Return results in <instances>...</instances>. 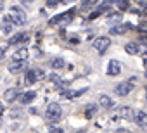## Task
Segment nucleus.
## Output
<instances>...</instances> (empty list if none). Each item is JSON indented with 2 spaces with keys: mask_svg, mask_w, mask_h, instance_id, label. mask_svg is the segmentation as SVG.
Listing matches in <instances>:
<instances>
[{
  "mask_svg": "<svg viewBox=\"0 0 147 133\" xmlns=\"http://www.w3.org/2000/svg\"><path fill=\"white\" fill-rule=\"evenodd\" d=\"M133 121H135L138 126L147 128V112H145V111H137V112L133 114Z\"/></svg>",
  "mask_w": 147,
  "mask_h": 133,
  "instance_id": "nucleus-8",
  "label": "nucleus"
},
{
  "mask_svg": "<svg viewBox=\"0 0 147 133\" xmlns=\"http://www.w3.org/2000/svg\"><path fill=\"white\" fill-rule=\"evenodd\" d=\"M24 42H28V33H18L9 40V45H19V43H24Z\"/></svg>",
  "mask_w": 147,
  "mask_h": 133,
  "instance_id": "nucleus-14",
  "label": "nucleus"
},
{
  "mask_svg": "<svg viewBox=\"0 0 147 133\" xmlns=\"http://www.w3.org/2000/svg\"><path fill=\"white\" fill-rule=\"evenodd\" d=\"M119 17H121V16H119V12H113V14L109 12V14H107V21H109V23H118V21H119Z\"/></svg>",
  "mask_w": 147,
  "mask_h": 133,
  "instance_id": "nucleus-22",
  "label": "nucleus"
},
{
  "mask_svg": "<svg viewBox=\"0 0 147 133\" xmlns=\"http://www.w3.org/2000/svg\"><path fill=\"white\" fill-rule=\"evenodd\" d=\"M118 7H119L121 11H123V9L126 11V9L130 7V4H128V0H118Z\"/></svg>",
  "mask_w": 147,
  "mask_h": 133,
  "instance_id": "nucleus-24",
  "label": "nucleus"
},
{
  "mask_svg": "<svg viewBox=\"0 0 147 133\" xmlns=\"http://www.w3.org/2000/svg\"><path fill=\"white\" fill-rule=\"evenodd\" d=\"M28 59V48H19L18 52H14V55H12V60H26Z\"/></svg>",
  "mask_w": 147,
  "mask_h": 133,
  "instance_id": "nucleus-18",
  "label": "nucleus"
},
{
  "mask_svg": "<svg viewBox=\"0 0 147 133\" xmlns=\"http://www.w3.org/2000/svg\"><path fill=\"white\" fill-rule=\"evenodd\" d=\"M35 99H36V92H33V90H30V92H24V93H19V97H18V100H19L23 105H26V104H31Z\"/></svg>",
  "mask_w": 147,
  "mask_h": 133,
  "instance_id": "nucleus-6",
  "label": "nucleus"
},
{
  "mask_svg": "<svg viewBox=\"0 0 147 133\" xmlns=\"http://www.w3.org/2000/svg\"><path fill=\"white\" fill-rule=\"evenodd\" d=\"M50 133H62V130H61V128H52Z\"/></svg>",
  "mask_w": 147,
  "mask_h": 133,
  "instance_id": "nucleus-28",
  "label": "nucleus"
},
{
  "mask_svg": "<svg viewBox=\"0 0 147 133\" xmlns=\"http://www.w3.org/2000/svg\"><path fill=\"white\" fill-rule=\"evenodd\" d=\"M119 133H130V131H119Z\"/></svg>",
  "mask_w": 147,
  "mask_h": 133,
  "instance_id": "nucleus-34",
  "label": "nucleus"
},
{
  "mask_svg": "<svg viewBox=\"0 0 147 133\" xmlns=\"http://www.w3.org/2000/svg\"><path fill=\"white\" fill-rule=\"evenodd\" d=\"M12 28H14V23H12L11 16H4L2 24H0V30H2V33H4V35H9V33H12Z\"/></svg>",
  "mask_w": 147,
  "mask_h": 133,
  "instance_id": "nucleus-7",
  "label": "nucleus"
},
{
  "mask_svg": "<svg viewBox=\"0 0 147 133\" xmlns=\"http://www.w3.org/2000/svg\"><path fill=\"white\" fill-rule=\"evenodd\" d=\"M4 57V48H0V59Z\"/></svg>",
  "mask_w": 147,
  "mask_h": 133,
  "instance_id": "nucleus-32",
  "label": "nucleus"
},
{
  "mask_svg": "<svg viewBox=\"0 0 147 133\" xmlns=\"http://www.w3.org/2000/svg\"><path fill=\"white\" fill-rule=\"evenodd\" d=\"M133 114H135V112H133L131 107H123V109H121V118H123V119H133Z\"/></svg>",
  "mask_w": 147,
  "mask_h": 133,
  "instance_id": "nucleus-21",
  "label": "nucleus"
},
{
  "mask_svg": "<svg viewBox=\"0 0 147 133\" xmlns=\"http://www.w3.org/2000/svg\"><path fill=\"white\" fill-rule=\"evenodd\" d=\"M135 85H137V78H130V80H126V81H121L119 85H116V88H114V92L119 95V97H126L133 88H135Z\"/></svg>",
  "mask_w": 147,
  "mask_h": 133,
  "instance_id": "nucleus-2",
  "label": "nucleus"
},
{
  "mask_svg": "<svg viewBox=\"0 0 147 133\" xmlns=\"http://www.w3.org/2000/svg\"><path fill=\"white\" fill-rule=\"evenodd\" d=\"M138 43H142V45H145V47H147V35H144V36H140V40H138Z\"/></svg>",
  "mask_w": 147,
  "mask_h": 133,
  "instance_id": "nucleus-27",
  "label": "nucleus"
},
{
  "mask_svg": "<svg viewBox=\"0 0 147 133\" xmlns=\"http://www.w3.org/2000/svg\"><path fill=\"white\" fill-rule=\"evenodd\" d=\"M62 2H69V0H62Z\"/></svg>",
  "mask_w": 147,
  "mask_h": 133,
  "instance_id": "nucleus-36",
  "label": "nucleus"
},
{
  "mask_svg": "<svg viewBox=\"0 0 147 133\" xmlns=\"http://www.w3.org/2000/svg\"><path fill=\"white\" fill-rule=\"evenodd\" d=\"M50 66H52L54 69H61V68H64V66H66V62H64V59L55 57V59H52V60H50Z\"/></svg>",
  "mask_w": 147,
  "mask_h": 133,
  "instance_id": "nucleus-19",
  "label": "nucleus"
},
{
  "mask_svg": "<svg viewBox=\"0 0 147 133\" xmlns=\"http://www.w3.org/2000/svg\"><path fill=\"white\" fill-rule=\"evenodd\" d=\"M144 68H145V71H147V55L144 57Z\"/></svg>",
  "mask_w": 147,
  "mask_h": 133,
  "instance_id": "nucleus-31",
  "label": "nucleus"
},
{
  "mask_svg": "<svg viewBox=\"0 0 147 133\" xmlns=\"http://www.w3.org/2000/svg\"><path fill=\"white\" fill-rule=\"evenodd\" d=\"M62 118V109H61V105L59 104H49V107H47V111H45V119L49 121V123H57L59 119Z\"/></svg>",
  "mask_w": 147,
  "mask_h": 133,
  "instance_id": "nucleus-1",
  "label": "nucleus"
},
{
  "mask_svg": "<svg viewBox=\"0 0 147 133\" xmlns=\"http://www.w3.org/2000/svg\"><path fill=\"white\" fill-rule=\"evenodd\" d=\"M4 111H5V105H4L2 102H0V116H2V114H4Z\"/></svg>",
  "mask_w": 147,
  "mask_h": 133,
  "instance_id": "nucleus-29",
  "label": "nucleus"
},
{
  "mask_svg": "<svg viewBox=\"0 0 147 133\" xmlns=\"http://www.w3.org/2000/svg\"><path fill=\"white\" fill-rule=\"evenodd\" d=\"M94 4H97V0H83L82 7H83V9H88V7H92Z\"/></svg>",
  "mask_w": 147,
  "mask_h": 133,
  "instance_id": "nucleus-25",
  "label": "nucleus"
},
{
  "mask_svg": "<svg viewBox=\"0 0 147 133\" xmlns=\"http://www.w3.org/2000/svg\"><path fill=\"white\" fill-rule=\"evenodd\" d=\"M99 104H100L104 109H111V107H114V102L111 100V97H107V95H104V93L99 95Z\"/></svg>",
  "mask_w": 147,
  "mask_h": 133,
  "instance_id": "nucleus-15",
  "label": "nucleus"
},
{
  "mask_svg": "<svg viewBox=\"0 0 147 133\" xmlns=\"http://www.w3.org/2000/svg\"><path fill=\"white\" fill-rule=\"evenodd\" d=\"M107 75H109V76H118V75H121V64H119L118 60H111V62L107 64Z\"/></svg>",
  "mask_w": 147,
  "mask_h": 133,
  "instance_id": "nucleus-9",
  "label": "nucleus"
},
{
  "mask_svg": "<svg viewBox=\"0 0 147 133\" xmlns=\"http://www.w3.org/2000/svg\"><path fill=\"white\" fill-rule=\"evenodd\" d=\"M18 97H19V90L18 88H9L4 93V100L5 102H14V100H18Z\"/></svg>",
  "mask_w": 147,
  "mask_h": 133,
  "instance_id": "nucleus-13",
  "label": "nucleus"
},
{
  "mask_svg": "<svg viewBox=\"0 0 147 133\" xmlns=\"http://www.w3.org/2000/svg\"><path fill=\"white\" fill-rule=\"evenodd\" d=\"M73 16H75V11H67V12H62V14L55 16V17L50 19L49 23H50V26H66V24L71 23Z\"/></svg>",
  "mask_w": 147,
  "mask_h": 133,
  "instance_id": "nucleus-4",
  "label": "nucleus"
},
{
  "mask_svg": "<svg viewBox=\"0 0 147 133\" xmlns=\"http://www.w3.org/2000/svg\"><path fill=\"white\" fill-rule=\"evenodd\" d=\"M109 45H111V40H109L107 36H99V38L94 40V48H95L99 54H104V52L109 48Z\"/></svg>",
  "mask_w": 147,
  "mask_h": 133,
  "instance_id": "nucleus-5",
  "label": "nucleus"
},
{
  "mask_svg": "<svg viewBox=\"0 0 147 133\" xmlns=\"http://www.w3.org/2000/svg\"><path fill=\"white\" fill-rule=\"evenodd\" d=\"M125 52L130 54V55L138 54V42H128V43L125 45Z\"/></svg>",
  "mask_w": 147,
  "mask_h": 133,
  "instance_id": "nucleus-17",
  "label": "nucleus"
},
{
  "mask_svg": "<svg viewBox=\"0 0 147 133\" xmlns=\"http://www.w3.org/2000/svg\"><path fill=\"white\" fill-rule=\"evenodd\" d=\"M38 78H40V76H38V69H28V71L24 73V83H26V85L36 83Z\"/></svg>",
  "mask_w": 147,
  "mask_h": 133,
  "instance_id": "nucleus-10",
  "label": "nucleus"
},
{
  "mask_svg": "<svg viewBox=\"0 0 147 133\" xmlns=\"http://www.w3.org/2000/svg\"><path fill=\"white\" fill-rule=\"evenodd\" d=\"M83 92H85V88L83 90H64V92H61V97L66 99V100H73V99L80 97Z\"/></svg>",
  "mask_w": 147,
  "mask_h": 133,
  "instance_id": "nucleus-12",
  "label": "nucleus"
},
{
  "mask_svg": "<svg viewBox=\"0 0 147 133\" xmlns=\"http://www.w3.org/2000/svg\"><path fill=\"white\" fill-rule=\"evenodd\" d=\"M137 30H138L140 33L147 35V21H142V23H138V24H137Z\"/></svg>",
  "mask_w": 147,
  "mask_h": 133,
  "instance_id": "nucleus-23",
  "label": "nucleus"
},
{
  "mask_svg": "<svg viewBox=\"0 0 147 133\" xmlns=\"http://www.w3.org/2000/svg\"><path fill=\"white\" fill-rule=\"evenodd\" d=\"M23 2H31V0H23Z\"/></svg>",
  "mask_w": 147,
  "mask_h": 133,
  "instance_id": "nucleus-35",
  "label": "nucleus"
},
{
  "mask_svg": "<svg viewBox=\"0 0 147 133\" xmlns=\"http://www.w3.org/2000/svg\"><path fill=\"white\" fill-rule=\"evenodd\" d=\"M26 68V60H12L9 66H7V69L11 71V73H19V71H23Z\"/></svg>",
  "mask_w": 147,
  "mask_h": 133,
  "instance_id": "nucleus-11",
  "label": "nucleus"
},
{
  "mask_svg": "<svg viewBox=\"0 0 147 133\" xmlns=\"http://www.w3.org/2000/svg\"><path fill=\"white\" fill-rule=\"evenodd\" d=\"M133 26H130V24H118V26H113L111 28V33L113 35H123V33H126L128 30H131Z\"/></svg>",
  "mask_w": 147,
  "mask_h": 133,
  "instance_id": "nucleus-16",
  "label": "nucleus"
},
{
  "mask_svg": "<svg viewBox=\"0 0 147 133\" xmlns=\"http://www.w3.org/2000/svg\"><path fill=\"white\" fill-rule=\"evenodd\" d=\"M2 5H4V0H0V9H2Z\"/></svg>",
  "mask_w": 147,
  "mask_h": 133,
  "instance_id": "nucleus-33",
  "label": "nucleus"
},
{
  "mask_svg": "<svg viewBox=\"0 0 147 133\" xmlns=\"http://www.w3.org/2000/svg\"><path fill=\"white\" fill-rule=\"evenodd\" d=\"M9 16H11V19L16 26H24L26 24V12L21 7H11Z\"/></svg>",
  "mask_w": 147,
  "mask_h": 133,
  "instance_id": "nucleus-3",
  "label": "nucleus"
},
{
  "mask_svg": "<svg viewBox=\"0 0 147 133\" xmlns=\"http://www.w3.org/2000/svg\"><path fill=\"white\" fill-rule=\"evenodd\" d=\"M62 2V0H47V5L49 7H55V5H59Z\"/></svg>",
  "mask_w": 147,
  "mask_h": 133,
  "instance_id": "nucleus-26",
  "label": "nucleus"
},
{
  "mask_svg": "<svg viewBox=\"0 0 147 133\" xmlns=\"http://www.w3.org/2000/svg\"><path fill=\"white\" fill-rule=\"evenodd\" d=\"M50 80H52V81H59V76H57V75H52V78H50Z\"/></svg>",
  "mask_w": 147,
  "mask_h": 133,
  "instance_id": "nucleus-30",
  "label": "nucleus"
},
{
  "mask_svg": "<svg viewBox=\"0 0 147 133\" xmlns=\"http://www.w3.org/2000/svg\"><path fill=\"white\" fill-rule=\"evenodd\" d=\"M95 114H97V105L92 104V105H88V107L85 109V118H87V119H92Z\"/></svg>",
  "mask_w": 147,
  "mask_h": 133,
  "instance_id": "nucleus-20",
  "label": "nucleus"
}]
</instances>
